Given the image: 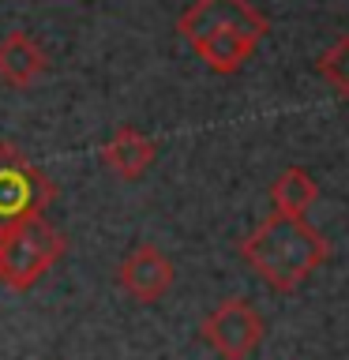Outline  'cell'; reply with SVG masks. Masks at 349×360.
Returning <instances> with one entry per match:
<instances>
[{"mask_svg": "<svg viewBox=\"0 0 349 360\" xmlns=\"http://www.w3.org/2000/svg\"><path fill=\"white\" fill-rule=\"evenodd\" d=\"M241 255L270 289L293 292L312 270L326 263L331 240L304 218H286V214L270 210L241 240Z\"/></svg>", "mask_w": 349, "mask_h": 360, "instance_id": "obj_1", "label": "cell"}, {"mask_svg": "<svg viewBox=\"0 0 349 360\" xmlns=\"http://www.w3.org/2000/svg\"><path fill=\"white\" fill-rule=\"evenodd\" d=\"M177 27L199 60L218 75H236L267 38V19L248 0H196Z\"/></svg>", "mask_w": 349, "mask_h": 360, "instance_id": "obj_2", "label": "cell"}, {"mask_svg": "<svg viewBox=\"0 0 349 360\" xmlns=\"http://www.w3.org/2000/svg\"><path fill=\"white\" fill-rule=\"evenodd\" d=\"M64 255V236L45 218L0 229V281L8 289H30Z\"/></svg>", "mask_w": 349, "mask_h": 360, "instance_id": "obj_3", "label": "cell"}, {"mask_svg": "<svg viewBox=\"0 0 349 360\" xmlns=\"http://www.w3.org/2000/svg\"><path fill=\"white\" fill-rule=\"evenodd\" d=\"M49 202H53V180L19 146L0 143V229L42 218V210Z\"/></svg>", "mask_w": 349, "mask_h": 360, "instance_id": "obj_4", "label": "cell"}, {"mask_svg": "<svg viewBox=\"0 0 349 360\" xmlns=\"http://www.w3.org/2000/svg\"><path fill=\"white\" fill-rule=\"evenodd\" d=\"M203 342H207L222 360H248L263 342L267 326L259 311L248 300H225L203 319Z\"/></svg>", "mask_w": 349, "mask_h": 360, "instance_id": "obj_5", "label": "cell"}, {"mask_svg": "<svg viewBox=\"0 0 349 360\" xmlns=\"http://www.w3.org/2000/svg\"><path fill=\"white\" fill-rule=\"evenodd\" d=\"M173 278H177V270L169 263V255L154 244L132 248V255L120 263V289L139 304L162 300L169 285H173Z\"/></svg>", "mask_w": 349, "mask_h": 360, "instance_id": "obj_6", "label": "cell"}, {"mask_svg": "<svg viewBox=\"0 0 349 360\" xmlns=\"http://www.w3.org/2000/svg\"><path fill=\"white\" fill-rule=\"evenodd\" d=\"M154 154H158L154 139H146L139 128H128V124H120V128L113 131V139L101 146V162L124 180H139L146 169H151Z\"/></svg>", "mask_w": 349, "mask_h": 360, "instance_id": "obj_7", "label": "cell"}, {"mask_svg": "<svg viewBox=\"0 0 349 360\" xmlns=\"http://www.w3.org/2000/svg\"><path fill=\"white\" fill-rule=\"evenodd\" d=\"M45 72V53L30 34H8L0 38V79L8 86H30L34 79Z\"/></svg>", "mask_w": 349, "mask_h": 360, "instance_id": "obj_8", "label": "cell"}, {"mask_svg": "<svg viewBox=\"0 0 349 360\" xmlns=\"http://www.w3.org/2000/svg\"><path fill=\"white\" fill-rule=\"evenodd\" d=\"M315 199H319V184H315L312 173L300 165H289L286 173H278V180L270 184L274 214H286V218H304Z\"/></svg>", "mask_w": 349, "mask_h": 360, "instance_id": "obj_9", "label": "cell"}, {"mask_svg": "<svg viewBox=\"0 0 349 360\" xmlns=\"http://www.w3.org/2000/svg\"><path fill=\"white\" fill-rule=\"evenodd\" d=\"M319 75L326 79V86H334L342 98H349V34L338 38L331 49L319 56Z\"/></svg>", "mask_w": 349, "mask_h": 360, "instance_id": "obj_10", "label": "cell"}]
</instances>
